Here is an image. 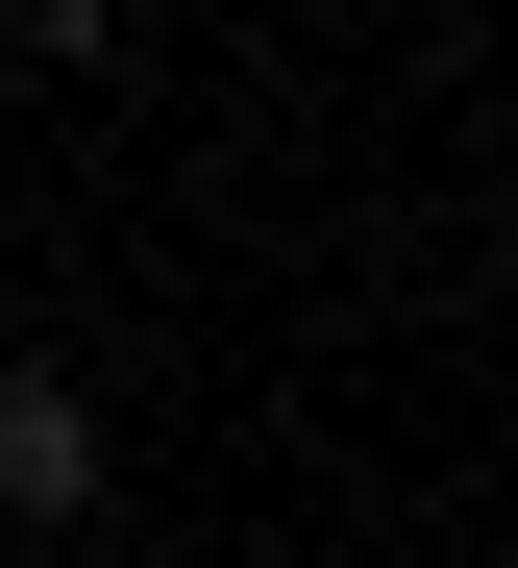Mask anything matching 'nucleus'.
I'll list each match as a JSON object with an SVG mask.
<instances>
[{
  "label": "nucleus",
  "instance_id": "1",
  "mask_svg": "<svg viewBox=\"0 0 518 568\" xmlns=\"http://www.w3.org/2000/svg\"><path fill=\"white\" fill-rule=\"evenodd\" d=\"M99 495V420H74V371H26L0 346V519H74Z\"/></svg>",
  "mask_w": 518,
  "mask_h": 568
},
{
  "label": "nucleus",
  "instance_id": "2",
  "mask_svg": "<svg viewBox=\"0 0 518 568\" xmlns=\"http://www.w3.org/2000/svg\"><path fill=\"white\" fill-rule=\"evenodd\" d=\"M0 26H26V50H50V74H74V50H99V26H124V0H0Z\"/></svg>",
  "mask_w": 518,
  "mask_h": 568
}]
</instances>
